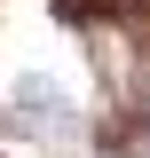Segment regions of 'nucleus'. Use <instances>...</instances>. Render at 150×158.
<instances>
[{"label":"nucleus","instance_id":"nucleus-1","mask_svg":"<svg viewBox=\"0 0 150 158\" xmlns=\"http://www.w3.org/2000/svg\"><path fill=\"white\" fill-rule=\"evenodd\" d=\"M16 127L24 135H71V103L48 79H16Z\"/></svg>","mask_w":150,"mask_h":158},{"label":"nucleus","instance_id":"nucleus-2","mask_svg":"<svg viewBox=\"0 0 150 158\" xmlns=\"http://www.w3.org/2000/svg\"><path fill=\"white\" fill-rule=\"evenodd\" d=\"M142 135H150V118H142Z\"/></svg>","mask_w":150,"mask_h":158}]
</instances>
